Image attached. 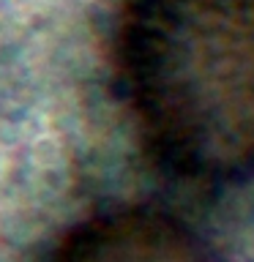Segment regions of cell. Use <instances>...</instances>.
Returning <instances> with one entry per match:
<instances>
[{"mask_svg":"<svg viewBox=\"0 0 254 262\" xmlns=\"http://www.w3.org/2000/svg\"><path fill=\"white\" fill-rule=\"evenodd\" d=\"M47 262H227L192 227L159 210L120 208L71 227Z\"/></svg>","mask_w":254,"mask_h":262,"instance_id":"7a4b0ae2","label":"cell"},{"mask_svg":"<svg viewBox=\"0 0 254 262\" xmlns=\"http://www.w3.org/2000/svg\"><path fill=\"white\" fill-rule=\"evenodd\" d=\"M118 82L159 167L216 186L254 178V0H129Z\"/></svg>","mask_w":254,"mask_h":262,"instance_id":"6da1fadb","label":"cell"}]
</instances>
